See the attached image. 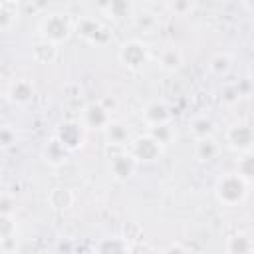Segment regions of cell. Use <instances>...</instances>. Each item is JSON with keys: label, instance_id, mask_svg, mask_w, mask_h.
Masks as SVG:
<instances>
[{"label": "cell", "instance_id": "obj_4", "mask_svg": "<svg viewBox=\"0 0 254 254\" xmlns=\"http://www.w3.org/2000/svg\"><path fill=\"white\" fill-rule=\"evenodd\" d=\"M161 153H163V145L159 141H155L151 135L135 139L133 149H131V155L137 161H155L161 157Z\"/></svg>", "mask_w": 254, "mask_h": 254}, {"label": "cell", "instance_id": "obj_10", "mask_svg": "<svg viewBox=\"0 0 254 254\" xmlns=\"http://www.w3.org/2000/svg\"><path fill=\"white\" fill-rule=\"evenodd\" d=\"M95 254H129V246L123 238L119 236H111V238H103L99 240Z\"/></svg>", "mask_w": 254, "mask_h": 254}, {"label": "cell", "instance_id": "obj_18", "mask_svg": "<svg viewBox=\"0 0 254 254\" xmlns=\"http://www.w3.org/2000/svg\"><path fill=\"white\" fill-rule=\"evenodd\" d=\"M34 58L40 64H52L54 58H56V44L42 40L40 44L34 46Z\"/></svg>", "mask_w": 254, "mask_h": 254}, {"label": "cell", "instance_id": "obj_16", "mask_svg": "<svg viewBox=\"0 0 254 254\" xmlns=\"http://www.w3.org/2000/svg\"><path fill=\"white\" fill-rule=\"evenodd\" d=\"M105 135H107V141L113 143V145H123L127 139H129V129L119 123V121H111L107 127H105Z\"/></svg>", "mask_w": 254, "mask_h": 254}, {"label": "cell", "instance_id": "obj_22", "mask_svg": "<svg viewBox=\"0 0 254 254\" xmlns=\"http://www.w3.org/2000/svg\"><path fill=\"white\" fill-rule=\"evenodd\" d=\"M14 238H16V226L12 224L10 214H2V248L8 250V242Z\"/></svg>", "mask_w": 254, "mask_h": 254}, {"label": "cell", "instance_id": "obj_24", "mask_svg": "<svg viewBox=\"0 0 254 254\" xmlns=\"http://www.w3.org/2000/svg\"><path fill=\"white\" fill-rule=\"evenodd\" d=\"M149 135H151L155 141H159L161 145H167V143L171 141V137H173V131H171V125L167 123V125L151 127V129H149Z\"/></svg>", "mask_w": 254, "mask_h": 254}, {"label": "cell", "instance_id": "obj_8", "mask_svg": "<svg viewBox=\"0 0 254 254\" xmlns=\"http://www.w3.org/2000/svg\"><path fill=\"white\" fill-rule=\"evenodd\" d=\"M143 117L149 123V127H157V125H167L171 119V111L165 103L159 101H151L145 109H143Z\"/></svg>", "mask_w": 254, "mask_h": 254}, {"label": "cell", "instance_id": "obj_14", "mask_svg": "<svg viewBox=\"0 0 254 254\" xmlns=\"http://www.w3.org/2000/svg\"><path fill=\"white\" fill-rule=\"evenodd\" d=\"M32 95H34V85L28 79H18L10 87V99L16 103H26L32 99Z\"/></svg>", "mask_w": 254, "mask_h": 254}, {"label": "cell", "instance_id": "obj_13", "mask_svg": "<svg viewBox=\"0 0 254 254\" xmlns=\"http://www.w3.org/2000/svg\"><path fill=\"white\" fill-rule=\"evenodd\" d=\"M65 153H67V147L56 137V139H52L48 145H46V149H44V157H46V161L50 163V165H62L64 161H65Z\"/></svg>", "mask_w": 254, "mask_h": 254}, {"label": "cell", "instance_id": "obj_20", "mask_svg": "<svg viewBox=\"0 0 254 254\" xmlns=\"http://www.w3.org/2000/svg\"><path fill=\"white\" fill-rule=\"evenodd\" d=\"M246 183H254V155L246 153L244 157H240L238 161V171H236Z\"/></svg>", "mask_w": 254, "mask_h": 254}, {"label": "cell", "instance_id": "obj_17", "mask_svg": "<svg viewBox=\"0 0 254 254\" xmlns=\"http://www.w3.org/2000/svg\"><path fill=\"white\" fill-rule=\"evenodd\" d=\"M190 131H192V135L196 137V141H200V139H208V137L212 135L214 125H212V121L206 119V117H194V119L190 121Z\"/></svg>", "mask_w": 254, "mask_h": 254}, {"label": "cell", "instance_id": "obj_27", "mask_svg": "<svg viewBox=\"0 0 254 254\" xmlns=\"http://www.w3.org/2000/svg\"><path fill=\"white\" fill-rule=\"evenodd\" d=\"M0 137H2V145H4V147H8V145L12 143V139H14V137H12V131H10L8 127H4V129H2Z\"/></svg>", "mask_w": 254, "mask_h": 254}, {"label": "cell", "instance_id": "obj_3", "mask_svg": "<svg viewBox=\"0 0 254 254\" xmlns=\"http://www.w3.org/2000/svg\"><path fill=\"white\" fill-rule=\"evenodd\" d=\"M119 60L129 69H141L149 62V50L139 40H129L119 50Z\"/></svg>", "mask_w": 254, "mask_h": 254}, {"label": "cell", "instance_id": "obj_12", "mask_svg": "<svg viewBox=\"0 0 254 254\" xmlns=\"http://www.w3.org/2000/svg\"><path fill=\"white\" fill-rule=\"evenodd\" d=\"M58 139L67 147V149H73L81 143V129L77 123H64L62 129H60V135Z\"/></svg>", "mask_w": 254, "mask_h": 254}, {"label": "cell", "instance_id": "obj_28", "mask_svg": "<svg viewBox=\"0 0 254 254\" xmlns=\"http://www.w3.org/2000/svg\"><path fill=\"white\" fill-rule=\"evenodd\" d=\"M192 4H173V10H185V8H190Z\"/></svg>", "mask_w": 254, "mask_h": 254}, {"label": "cell", "instance_id": "obj_11", "mask_svg": "<svg viewBox=\"0 0 254 254\" xmlns=\"http://www.w3.org/2000/svg\"><path fill=\"white\" fill-rule=\"evenodd\" d=\"M159 65L165 71H177L183 65V54L179 48H165L159 56Z\"/></svg>", "mask_w": 254, "mask_h": 254}, {"label": "cell", "instance_id": "obj_25", "mask_svg": "<svg viewBox=\"0 0 254 254\" xmlns=\"http://www.w3.org/2000/svg\"><path fill=\"white\" fill-rule=\"evenodd\" d=\"M101 10H109L111 16H127L131 10V4L127 2H109V4H101Z\"/></svg>", "mask_w": 254, "mask_h": 254}, {"label": "cell", "instance_id": "obj_23", "mask_svg": "<svg viewBox=\"0 0 254 254\" xmlns=\"http://www.w3.org/2000/svg\"><path fill=\"white\" fill-rule=\"evenodd\" d=\"M208 67H210L216 75H222V73H226V71L230 69V58H228L226 54H216V56L210 60Z\"/></svg>", "mask_w": 254, "mask_h": 254}, {"label": "cell", "instance_id": "obj_7", "mask_svg": "<svg viewBox=\"0 0 254 254\" xmlns=\"http://www.w3.org/2000/svg\"><path fill=\"white\" fill-rule=\"evenodd\" d=\"M135 167H137V159L131 153L113 155L109 161V171L117 181H127L135 173Z\"/></svg>", "mask_w": 254, "mask_h": 254}, {"label": "cell", "instance_id": "obj_21", "mask_svg": "<svg viewBox=\"0 0 254 254\" xmlns=\"http://www.w3.org/2000/svg\"><path fill=\"white\" fill-rule=\"evenodd\" d=\"M48 198H50L52 206H56V208H67L71 204V194L67 189H54Z\"/></svg>", "mask_w": 254, "mask_h": 254}, {"label": "cell", "instance_id": "obj_19", "mask_svg": "<svg viewBox=\"0 0 254 254\" xmlns=\"http://www.w3.org/2000/svg\"><path fill=\"white\" fill-rule=\"evenodd\" d=\"M194 151H196V157H198V159H202V161H210V159L216 157L218 147H216V143L208 137V139H200V141H196Z\"/></svg>", "mask_w": 254, "mask_h": 254}, {"label": "cell", "instance_id": "obj_9", "mask_svg": "<svg viewBox=\"0 0 254 254\" xmlns=\"http://www.w3.org/2000/svg\"><path fill=\"white\" fill-rule=\"evenodd\" d=\"M85 123L89 127H95V129H103L105 131V127L111 123L109 109L103 103H91L85 109Z\"/></svg>", "mask_w": 254, "mask_h": 254}, {"label": "cell", "instance_id": "obj_26", "mask_svg": "<svg viewBox=\"0 0 254 254\" xmlns=\"http://www.w3.org/2000/svg\"><path fill=\"white\" fill-rule=\"evenodd\" d=\"M163 254H189L181 244H171V246H167L165 248V252Z\"/></svg>", "mask_w": 254, "mask_h": 254}, {"label": "cell", "instance_id": "obj_6", "mask_svg": "<svg viewBox=\"0 0 254 254\" xmlns=\"http://www.w3.org/2000/svg\"><path fill=\"white\" fill-rule=\"evenodd\" d=\"M226 139L230 143L232 149H238V151H250V147L254 145V129L250 125H232L226 133Z\"/></svg>", "mask_w": 254, "mask_h": 254}, {"label": "cell", "instance_id": "obj_2", "mask_svg": "<svg viewBox=\"0 0 254 254\" xmlns=\"http://www.w3.org/2000/svg\"><path fill=\"white\" fill-rule=\"evenodd\" d=\"M40 32H42V38L46 42H52V44L58 46L60 42H64V40L69 38V34H71V22L64 14H50V16H46L42 20Z\"/></svg>", "mask_w": 254, "mask_h": 254}, {"label": "cell", "instance_id": "obj_15", "mask_svg": "<svg viewBox=\"0 0 254 254\" xmlns=\"http://www.w3.org/2000/svg\"><path fill=\"white\" fill-rule=\"evenodd\" d=\"M252 246L254 244L246 234H232L226 240V252L228 254H250Z\"/></svg>", "mask_w": 254, "mask_h": 254}, {"label": "cell", "instance_id": "obj_5", "mask_svg": "<svg viewBox=\"0 0 254 254\" xmlns=\"http://www.w3.org/2000/svg\"><path fill=\"white\" fill-rule=\"evenodd\" d=\"M75 32H77L83 40L95 42V44H103V42H107V38H109L107 30H105V28L101 26V22H97L95 18H81V20L77 22V26H75Z\"/></svg>", "mask_w": 254, "mask_h": 254}, {"label": "cell", "instance_id": "obj_1", "mask_svg": "<svg viewBox=\"0 0 254 254\" xmlns=\"http://www.w3.org/2000/svg\"><path fill=\"white\" fill-rule=\"evenodd\" d=\"M246 181L238 175V173H228L224 175L218 185H216V196L222 204L226 206H234L238 204L244 196H246Z\"/></svg>", "mask_w": 254, "mask_h": 254}]
</instances>
